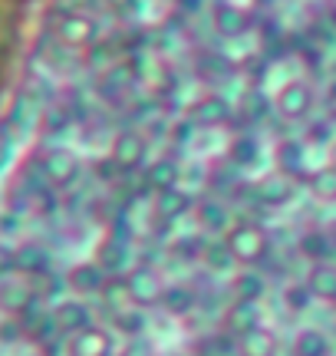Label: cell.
Returning a JSON list of instances; mask_svg holds the SVG:
<instances>
[{
	"label": "cell",
	"mask_w": 336,
	"mask_h": 356,
	"mask_svg": "<svg viewBox=\"0 0 336 356\" xmlns=\"http://www.w3.org/2000/svg\"><path fill=\"white\" fill-rule=\"evenodd\" d=\"M224 244H228V251H231L234 261H237V264H247V267L258 264V261H264L267 248H271L267 231L260 228V225H251V221H241V225L228 228Z\"/></svg>",
	"instance_id": "cell-1"
},
{
	"label": "cell",
	"mask_w": 336,
	"mask_h": 356,
	"mask_svg": "<svg viewBox=\"0 0 336 356\" xmlns=\"http://www.w3.org/2000/svg\"><path fill=\"white\" fill-rule=\"evenodd\" d=\"M313 106V89L303 79H290L274 92V109L284 115V119H300L307 115Z\"/></svg>",
	"instance_id": "cell-2"
},
{
	"label": "cell",
	"mask_w": 336,
	"mask_h": 356,
	"mask_svg": "<svg viewBox=\"0 0 336 356\" xmlns=\"http://www.w3.org/2000/svg\"><path fill=\"white\" fill-rule=\"evenodd\" d=\"M66 353L69 356H112V337H109V330L92 323V327H86V330H79L69 337Z\"/></svg>",
	"instance_id": "cell-3"
},
{
	"label": "cell",
	"mask_w": 336,
	"mask_h": 356,
	"mask_svg": "<svg viewBox=\"0 0 336 356\" xmlns=\"http://www.w3.org/2000/svg\"><path fill=\"white\" fill-rule=\"evenodd\" d=\"M260 327V304L258 300H231L224 310V333L228 337H244Z\"/></svg>",
	"instance_id": "cell-4"
},
{
	"label": "cell",
	"mask_w": 336,
	"mask_h": 356,
	"mask_svg": "<svg viewBox=\"0 0 336 356\" xmlns=\"http://www.w3.org/2000/svg\"><path fill=\"white\" fill-rule=\"evenodd\" d=\"M126 280H129V297L135 307H152L162 300V291H165V287L158 284L152 267H135V270L126 274Z\"/></svg>",
	"instance_id": "cell-5"
},
{
	"label": "cell",
	"mask_w": 336,
	"mask_h": 356,
	"mask_svg": "<svg viewBox=\"0 0 336 356\" xmlns=\"http://www.w3.org/2000/svg\"><path fill=\"white\" fill-rule=\"evenodd\" d=\"M145 155H149V142H145V136H139V132H122L116 139V145H112V162H116L119 168L142 165Z\"/></svg>",
	"instance_id": "cell-6"
},
{
	"label": "cell",
	"mask_w": 336,
	"mask_h": 356,
	"mask_svg": "<svg viewBox=\"0 0 336 356\" xmlns=\"http://www.w3.org/2000/svg\"><path fill=\"white\" fill-rule=\"evenodd\" d=\"M274 159H277V172H280V175H287V178L307 175V172H303V165H307V149H303V142L280 139L277 149H274Z\"/></svg>",
	"instance_id": "cell-7"
},
{
	"label": "cell",
	"mask_w": 336,
	"mask_h": 356,
	"mask_svg": "<svg viewBox=\"0 0 336 356\" xmlns=\"http://www.w3.org/2000/svg\"><path fill=\"white\" fill-rule=\"evenodd\" d=\"M280 353V340L271 327H258V330L237 337V356H277Z\"/></svg>",
	"instance_id": "cell-8"
},
{
	"label": "cell",
	"mask_w": 336,
	"mask_h": 356,
	"mask_svg": "<svg viewBox=\"0 0 336 356\" xmlns=\"http://www.w3.org/2000/svg\"><path fill=\"white\" fill-rule=\"evenodd\" d=\"M254 195H258L260 204H267V208H280V204L290 202V195H294V181L280 172H274V175L260 178L258 185H254Z\"/></svg>",
	"instance_id": "cell-9"
},
{
	"label": "cell",
	"mask_w": 336,
	"mask_h": 356,
	"mask_svg": "<svg viewBox=\"0 0 336 356\" xmlns=\"http://www.w3.org/2000/svg\"><path fill=\"white\" fill-rule=\"evenodd\" d=\"M53 317L60 323V330L69 333V337L79 330H86V327H92V314L83 300H63V304L53 310Z\"/></svg>",
	"instance_id": "cell-10"
},
{
	"label": "cell",
	"mask_w": 336,
	"mask_h": 356,
	"mask_svg": "<svg viewBox=\"0 0 336 356\" xmlns=\"http://www.w3.org/2000/svg\"><path fill=\"white\" fill-rule=\"evenodd\" d=\"M192 208V198L188 191L181 188H168V191H156V202H152V211H156L158 221H175L185 211Z\"/></svg>",
	"instance_id": "cell-11"
},
{
	"label": "cell",
	"mask_w": 336,
	"mask_h": 356,
	"mask_svg": "<svg viewBox=\"0 0 336 356\" xmlns=\"http://www.w3.org/2000/svg\"><path fill=\"white\" fill-rule=\"evenodd\" d=\"M247 24H251V17H247L244 7H237V3H218L215 7V30L221 37H241Z\"/></svg>",
	"instance_id": "cell-12"
},
{
	"label": "cell",
	"mask_w": 336,
	"mask_h": 356,
	"mask_svg": "<svg viewBox=\"0 0 336 356\" xmlns=\"http://www.w3.org/2000/svg\"><path fill=\"white\" fill-rule=\"evenodd\" d=\"M178 181H181V165L171 162V159H158V162H152L145 168V188L152 191L178 188Z\"/></svg>",
	"instance_id": "cell-13"
},
{
	"label": "cell",
	"mask_w": 336,
	"mask_h": 356,
	"mask_svg": "<svg viewBox=\"0 0 336 356\" xmlns=\"http://www.w3.org/2000/svg\"><path fill=\"white\" fill-rule=\"evenodd\" d=\"M158 304L165 307L171 317H185V314H192L194 304H198V293L192 291V287H185V284H171V287H165L162 291V300Z\"/></svg>",
	"instance_id": "cell-14"
},
{
	"label": "cell",
	"mask_w": 336,
	"mask_h": 356,
	"mask_svg": "<svg viewBox=\"0 0 336 356\" xmlns=\"http://www.w3.org/2000/svg\"><path fill=\"white\" fill-rule=\"evenodd\" d=\"M192 119L198 126H224L231 119V106H228V99H221V96H205V99L194 106Z\"/></svg>",
	"instance_id": "cell-15"
},
{
	"label": "cell",
	"mask_w": 336,
	"mask_h": 356,
	"mask_svg": "<svg viewBox=\"0 0 336 356\" xmlns=\"http://www.w3.org/2000/svg\"><path fill=\"white\" fill-rule=\"evenodd\" d=\"M106 274L99 264H79L69 270V287L79 293H103Z\"/></svg>",
	"instance_id": "cell-16"
},
{
	"label": "cell",
	"mask_w": 336,
	"mask_h": 356,
	"mask_svg": "<svg viewBox=\"0 0 336 356\" xmlns=\"http://www.w3.org/2000/svg\"><path fill=\"white\" fill-rule=\"evenodd\" d=\"M300 254L307 257V261H313V264H326L333 257V241L326 238L324 231H307L300 238Z\"/></svg>",
	"instance_id": "cell-17"
},
{
	"label": "cell",
	"mask_w": 336,
	"mask_h": 356,
	"mask_svg": "<svg viewBox=\"0 0 336 356\" xmlns=\"http://www.w3.org/2000/svg\"><path fill=\"white\" fill-rule=\"evenodd\" d=\"M307 287L317 300H336V267L333 264H313Z\"/></svg>",
	"instance_id": "cell-18"
},
{
	"label": "cell",
	"mask_w": 336,
	"mask_h": 356,
	"mask_svg": "<svg viewBox=\"0 0 336 356\" xmlns=\"http://www.w3.org/2000/svg\"><path fill=\"white\" fill-rule=\"evenodd\" d=\"M307 185H310V195L317 202H324V204L336 202V168L333 165H324L320 172H313L307 178Z\"/></svg>",
	"instance_id": "cell-19"
},
{
	"label": "cell",
	"mask_w": 336,
	"mask_h": 356,
	"mask_svg": "<svg viewBox=\"0 0 336 356\" xmlns=\"http://www.w3.org/2000/svg\"><path fill=\"white\" fill-rule=\"evenodd\" d=\"M231 293L234 300H258L264 297V277H260L258 270H241L231 284Z\"/></svg>",
	"instance_id": "cell-20"
},
{
	"label": "cell",
	"mask_w": 336,
	"mask_h": 356,
	"mask_svg": "<svg viewBox=\"0 0 336 356\" xmlns=\"http://www.w3.org/2000/svg\"><path fill=\"white\" fill-rule=\"evenodd\" d=\"M330 353V340L320 330H303L294 340V356H326Z\"/></svg>",
	"instance_id": "cell-21"
},
{
	"label": "cell",
	"mask_w": 336,
	"mask_h": 356,
	"mask_svg": "<svg viewBox=\"0 0 336 356\" xmlns=\"http://www.w3.org/2000/svg\"><path fill=\"white\" fill-rule=\"evenodd\" d=\"M198 221L208 231H224L228 228V208L221 202H201L198 204Z\"/></svg>",
	"instance_id": "cell-22"
},
{
	"label": "cell",
	"mask_w": 336,
	"mask_h": 356,
	"mask_svg": "<svg viewBox=\"0 0 336 356\" xmlns=\"http://www.w3.org/2000/svg\"><path fill=\"white\" fill-rule=\"evenodd\" d=\"M103 293H106V304H112L116 310H126V307L132 304V297H129V280H126V277H106Z\"/></svg>",
	"instance_id": "cell-23"
},
{
	"label": "cell",
	"mask_w": 336,
	"mask_h": 356,
	"mask_svg": "<svg viewBox=\"0 0 336 356\" xmlns=\"http://www.w3.org/2000/svg\"><path fill=\"white\" fill-rule=\"evenodd\" d=\"M112 320H116V330L122 333H129V337H139V333L145 330V314H142V307H126V310H116L112 314Z\"/></svg>",
	"instance_id": "cell-24"
},
{
	"label": "cell",
	"mask_w": 336,
	"mask_h": 356,
	"mask_svg": "<svg viewBox=\"0 0 336 356\" xmlns=\"http://www.w3.org/2000/svg\"><path fill=\"white\" fill-rule=\"evenodd\" d=\"M122 264H126V244L116 241V238H109V241L99 248V267H103V270H119Z\"/></svg>",
	"instance_id": "cell-25"
},
{
	"label": "cell",
	"mask_w": 336,
	"mask_h": 356,
	"mask_svg": "<svg viewBox=\"0 0 336 356\" xmlns=\"http://www.w3.org/2000/svg\"><path fill=\"white\" fill-rule=\"evenodd\" d=\"M47 172H50L53 181H60V185H63V181H69V178L76 175V159H73V155H66V152H56L50 159Z\"/></svg>",
	"instance_id": "cell-26"
},
{
	"label": "cell",
	"mask_w": 336,
	"mask_h": 356,
	"mask_svg": "<svg viewBox=\"0 0 336 356\" xmlns=\"http://www.w3.org/2000/svg\"><path fill=\"white\" fill-rule=\"evenodd\" d=\"M313 300V291L307 287V284H290L284 291V307L287 310H294V314H300V310H307Z\"/></svg>",
	"instance_id": "cell-27"
},
{
	"label": "cell",
	"mask_w": 336,
	"mask_h": 356,
	"mask_svg": "<svg viewBox=\"0 0 336 356\" xmlns=\"http://www.w3.org/2000/svg\"><path fill=\"white\" fill-rule=\"evenodd\" d=\"M201 257H205V261L215 267V270H224V267L234 264L231 251H228V244H211V248L205 244V254H201Z\"/></svg>",
	"instance_id": "cell-28"
},
{
	"label": "cell",
	"mask_w": 336,
	"mask_h": 356,
	"mask_svg": "<svg viewBox=\"0 0 336 356\" xmlns=\"http://www.w3.org/2000/svg\"><path fill=\"white\" fill-rule=\"evenodd\" d=\"M17 264L24 267V270H30V274H43V264H47V254H40V251H20L17 254Z\"/></svg>",
	"instance_id": "cell-29"
},
{
	"label": "cell",
	"mask_w": 336,
	"mask_h": 356,
	"mask_svg": "<svg viewBox=\"0 0 336 356\" xmlns=\"http://www.w3.org/2000/svg\"><path fill=\"white\" fill-rule=\"evenodd\" d=\"M231 155L237 159V162H251V155H254V145H251L247 139H241V142H237V145L231 149Z\"/></svg>",
	"instance_id": "cell-30"
},
{
	"label": "cell",
	"mask_w": 336,
	"mask_h": 356,
	"mask_svg": "<svg viewBox=\"0 0 336 356\" xmlns=\"http://www.w3.org/2000/svg\"><path fill=\"white\" fill-rule=\"evenodd\" d=\"M192 132H194V119H192V122H185V126L171 129V139H175V142H188V136H192Z\"/></svg>",
	"instance_id": "cell-31"
},
{
	"label": "cell",
	"mask_w": 336,
	"mask_h": 356,
	"mask_svg": "<svg viewBox=\"0 0 336 356\" xmlns=\"http://www.w3.org/2000/svg\"><path fill=\"white\" fill-rule=\"evenodd\" d=\"M122 356H152V353H149V350H145V346L132 343V346H129V350H126V353H122Z\"/></svg>",
	"instance_id": "cell-32"
},
{
	"label": "cell",
	"mask_w": 336,
	"mask_h": 356,
	"mask_svg": "<svg viewBox=\"0 0 336 356\" xmlns=\"http://www.w3.org/2000/svg\"><path fill=\"white\" fill-rule=\"evenodd\" d=\"M13 264V257L7 254V251H3V248H0V267H10Z\"/></svg>",
	"instance_id": "cell-33"
},
{
	"label": "cell",
	"mask_w": 336,
	"mask_h": 356,
	"mask_svg": "<svg viewBox=\"0 0 336 356\" xmlns=\"http://www.w3.org/2000/svg\"><path fill=\"white\" fill-rule=\"evenodd\" d=\"M330 165H333V168H336V139H333V142H330Z\"/></svg>",
	"instance_id": "cell-34"
},
{
	"label": "cell",
	"mask_w": 336,
	"mask_h": 356,
	"mask_svg": "<svg viewBox=\"0 0 336 356\" xmlns=\"http://www.w3.org/2000/svg\"><path fill=\"white\" fill-rule=\"evenodd\" d=\"M194 356H208V353H194Z\"/></svg>",
	"instance_id": "cell-35"
}]
</instances>
